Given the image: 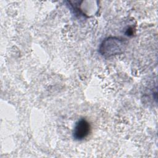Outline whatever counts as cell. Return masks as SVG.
<instances>
[{
    "label": "cell",
    "mask_w": 158,
    "mask_h": 158,
    "mask_svg": "<svg viewBox=\"0 0 158 158\" xmlns=\"http://www.w3.org/2000/svg\"><path fill=\"white\" fill-rule=\"evenodd\" d=\"M91 131L89 123L85 118L78 120L74 126L72 135L75 140L81 141L86 138Z\"/></svg>",
    "instance_id": "obj_2"
},
{
    "label": "cell",
    "mask_w": 158,
    "mask_h": 158,
    "mask_svg": "<svg viewBox=\"0 0 158 158\" xmlns=\"http://www.w3.org/2000/svg\"><path fill=\"white\" fill-rule=\"evenodd\" d=\"M127 41L125 39L118 37H107L101 43L99 52L106 57L122 54L127 47Z\"/></svg>",
    "instance_id": "obj_1"
}]
</instances>
